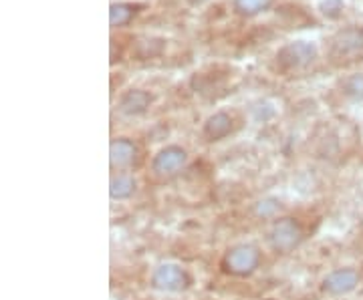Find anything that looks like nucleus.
<instances>
[{
    "label": "nucleus",
    "instance_id": "nucleus-7",
    "mask_svg": "<svg viewBox=\"0 0 363 300\" xmlns=\"http://www.w3.org/2000/svg\"><path fill=\"white\" fill-rule=\"evenodd\" d=\"M359 284V272L353 268H339L331 275L325 276L323 290L331 296H343L350 294Z\"/></svg>",
    "mask_w": 363,
    "mask_h": 300
},
{
    "label": "nucleus",
    "instance_id": "nucleus-10",
    "mask_svg": "<svg viewBox=\"0 0 363 300\" xmlns=\"http://www.w3.org/2000/svg\"><path fill=\"white\" fill-rule=\"evenodd\" d=\"M233 129V121L226 113H214L206 119L204 123V137L208 142H218V139H224L228 133Z\"/></svg>",
    "mask_w": 363,
    "mask_h": 300
},
{
    "label": "nucleus",
    "instance_id": "nucleus-9",
    "mask_svg": "<svg viewBox=\"0 0 363 300\" xmlns=\"http://www.w3.org/2000/svg\"><path fill=\"white\" fill-rule=\"evenodd\" d=\"M150 103H152L150 93L142 91V89H131V91H128L121 97V101H119V113H123L128 117H135V115L145 113Z\"/></svg>",
    "mask_w": 363,
    "mask_h": 300
},
{
    "label": "nucleus",
    "instance_id": "nucleus-12",
    "mask_svg": "<svg viewBox=\"0 0 363 300\" xmlns=\"http://www.w3.org/2000/svg\"><path fill=\"white\" fill-rule=\"evenodd\" d=\"M140 4H128V2H119V4H111L109 11V23L111 26H123L131 21V16L138 13Z\"/></svg>",
    "mask_w": 363,
    "mask_h": 300
},
{
    "label": "nucleus",
    "instance_id": "nucleus-15",
    "mask_svg": "<svg viewBox=\"0 0 363 300\" xmlns=\"http://www.w3.org/2000/svg\"><path fill=\"white\" fill-rule=\"evenodd\" d=\"M343 8V4H341V0H327L321 4V11H323L327 16H331V18H335L339 16V11Z\"/></svg>",
    "mask_w": 363,
    "mask_h": 300
},
{
    "label": "nucleus",
    "instance_id": "nucleus-1",
    "mask_svg": "<svg viewBox=\"0 0 363 300\" xmlns=\"http://www.w3.org/2000/svg\"><path fill=\"white\" fill-rule=\"evenodd\" d=\"M329 54L335 63L363 61V28H347L331 40Z\"/></svg>",
    "mask_w": 363,
    "mask_h": 300
},
{
    "label": "nucleus",
    "instance_id": "nucleus-17",
    "mask_svg": "<svg viewBox=\"0 0 363 300\" xmlns=\"http://www.w3.org/2000/svg\"><path fill=\"white\" fill-rule=\"evenodd\" d=\"M188 2H190L192 6H198V4H202V2H206V0H188Z\"/></svg>",
    "mask_w": 363,
    "mask_h": 300
},
{
    "label": "nucleus",
    "instance_id": "nucleus-11",
    "mask_svg": "<svg viewBox=\"0 0 363 300\" xmlns=\"http://www.w3.org/2000/svg\"><path fill=\"white\" fill-rule=\"evenodd\" d=\"M135 192V180L128 173H117L109 183V196L113 200H125Z\"/></svg>",
    "mask_w": 363,
    "mask_h": 300
},
{
    "label": "nucleus",
    "instance_id": "nucleus-5",
    "mask_svg": "<svg viewBox=\"0 0 363 300\" xmlns=\"http://www.w3.org/2000/svg\"><path fill=\"white\" fill-rule=\"evenodd\" d=\"M152 284L164 292H182L190 287V276L178 264H162L152 276Z\"/></svg>",
    "mask_w": 363,
    "mask_h": 300
},
{
    "label": "nucleus",
    "instance_id": "nucleus-14",
    "mask_svg": "<svg viewBox=\"0 0 363 300\" xmlns=\"http://www.w3.org/2000/svg\"><path fill=\"white\" fill-rule=\"evenodd\" d=\"M343 91L353 99H362L363 101V75H353L343 83Z\"/></svg>",
    "mask_w": 363,
    "mask_h": 300
},
{
    "label": "nucleus",
    "instance_id": "nucleus-13",
    "mask_svg": "<svg viewBox=\"0 0 363 300\" xmlns=\"http://www.w3.org/2000/svg\"><path fill=\"white\" fill-rule=\"evenodd\" d=\"M272 0H234V8L238 14H245V16H252V14H259L262 11H267L271 6Z\"/></svg>",
    "mask_w": 363,
    "mask_h": 300
},
{
    "label": "nucleus",
    "instance_id": "nucleus-8",
    "mask_svg": "<svg viewBox=\"0 0 363 300\" xmlns=\"http://www.w3.org/2000/svg\"><path fill=\"white\" fill-rule=\"evenodd\" d=\"M138 157V147L130 139H116L109 147V161L113 170H125Z\"/></svg>",
    "mask_w": 363,
    "mask_h": 300
},
{
    "label": "nucleus",
    "instance_id": "nucleus-6",
    "mask_svg": "<svg viewBox=\"0 0 363 300\" xmlns=\"http://www.w3.org/2000/svg\"><path fill=\"white\" fill-rule=\"evenodd\" d=\"M186 161H188V154H186L182 147H178V145H168V147H164V149L154 157L152 170L156 171L157 175L168 178V175L178 173V171L186 166Z\"/></svg>",
    "mask_w": 363,
    "mask_h": 300
},
{
    "label": "nucleus",
    "instance_id": "nucleus-4",
    "mask_svg": "<svg viewBox=\"0 0 363 300\" xmlns=\"http://www.w3.org/2000/svg\"><path fill=\"white\" fill-rule=\"evenodd\" d=\"M301 240H303V228L295 218L277 220L269 232V242H271L272 250H277L281 254L293 252L301 244Z\"/></svg>",
    "mask_w": 363,
    "mask_h": 300
},
{
    "label": "nucleus",
    "instance_id": "nucleus-16",
    "mask_svg": "<svg viewBox=\"0 0 363 300\" xmlns=\"http://www.w3.org/2000/svg\"><path fill=\"white\" fill-rule=\"evenodd\" d=\"M277 209H279V204H277V202L264 200V202H260L259 206H257V214H259V216H272Z\"/></svg>",
    "mask_w": 363,
    "mask_h": 300
},
{
    "label": "nucleus",
    "instance_id": "nucleus-2",
    "mask_svg": "<svg viewBox=\"0 0 363 300\" xmlns=\"http://www.w3.org/2000/svg\"><path fill=\"white\" fill-rule=\"evenodd\" d=\"M317 59V49L311 42L298 40V42H289L281 51L277 52V65L283 73H297L311 65Z\"/></svg>",
    "mask_w": 363,
    "mask_h": 300
},
{
    "label": "nucleus",
    "instance_id": "nucleus-3",
    "mask_svg": "<svg viewBox=\"0 0 363 300\" xmlns=\"http://www.w3.org/2000/svg\"><path fill=\"white\" fill-rule=\"evenodd\" d=\"M260 264V252L252 244L233 246L222 258V268L234 276L252 275Z\"/></svg>",
    "mask_w": 363,
    "mask_h": 300
}]
</instances>
